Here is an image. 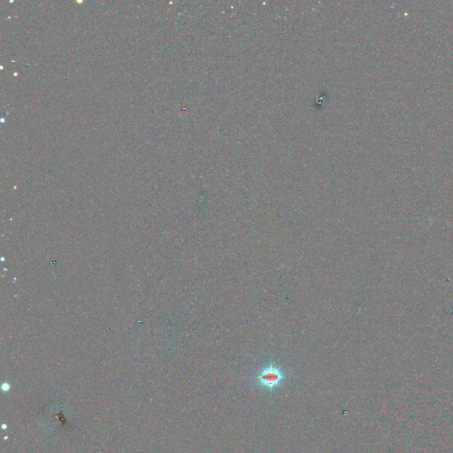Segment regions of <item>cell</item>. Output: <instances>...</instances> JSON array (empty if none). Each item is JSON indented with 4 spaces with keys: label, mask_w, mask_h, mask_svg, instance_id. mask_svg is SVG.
I'll return each instance as SVG.
<instances>
[{
    "label": "cell",
    "mask_w": 453,
    "mask_h": 453,
    "mask_svg": "<svg viewBox=\"0 0 453 453\" xmlns=\"http://www.w3.org/2000/svg\"><path fill=\"white\" fill-rule=\"evenodd\" d=\"M285 379V374L282 368L276 365H268L259 372L257 377V382L260 387L273 392L279 388Z\"/></svg>",
    "instance_id": "obj_1"
}]
</instances>
